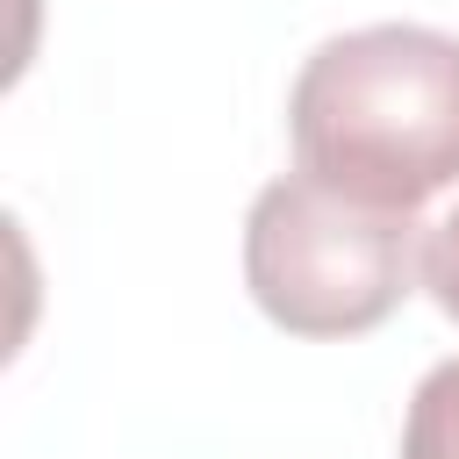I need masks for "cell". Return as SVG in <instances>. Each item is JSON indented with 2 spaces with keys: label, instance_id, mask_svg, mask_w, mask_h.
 Masks as SVG:
<instances>
[{
  "label": "cell",
  "instance_id": "6da1fadb",
  "mask_svg": "<svg viewBox=\"0 0 459 459\" xmlns=\"http://www.w3.org/2000/svg\"><path fill=\"white\" fill-rule=\"evenodd\" d=\"M287 136L308 179L416 215L459 179V36L423 22L330 36L287 93Z\"/></svg>",
  "mask_w": 459,
  "mask_h": 459
},
{
  "label": "cell",
  "instance_id": "7a4b0ae2",
  "mask_svg": "<svg viewBox=\"0 0 459 459\" xmlns=\"http://www.w3.org/2000/svg\"><path fill=\"white\" fill-rule=\"evenodd\" d=\"M416 280V215L351 201L308 172L273 179L244 215V287L287 337H366Z\"/></svg>",
  "mask_w": 459,
  "mask_h": 459
},
{
  "label": "cell",
  "instance_id": "3957f363",
  "mask_svg": "<svg viewBox=\"0 0 459 459\" xmlns=\"http://www.w3.org/2000/svg\"><path fill=\"white\" fill-rule=\"evenodd\" d=\"M402 459H459V359H437L402 416Z\"/></svg>",
  "mask_w": 459,
  "mask_h": 459
},
{
  "label": "cell",
  "instance_id": "277c9868",
  "mask_svg": "<svg viewBox=\"0 0 459 459\" xmlns=\"http://www.w3.org/2000/svg\"><path fill=\"white\" fill-rule=\"evenodd\" d=\"M423 287H430V301L459 323V208L423 237Z\"/></svg>",
  "mask_w": 459,
  "mask_h": 459
}]
</instances>
